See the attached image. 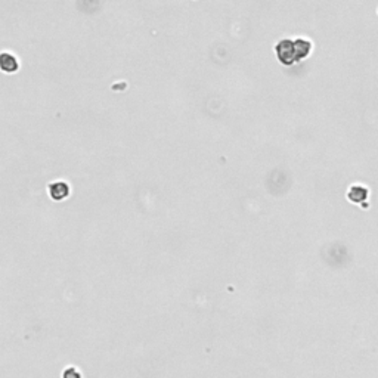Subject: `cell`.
I'll return each instance as SVG.
<instances>
[{"label": "cell", "instance_id": "1", "mask_svg": "<svg viewBox=\"0 0 378 378\" xmlns=\"http://www.w3.org/2000/svg\"><path fill=\"white\" fill-rule=\"evenodd\" d=\"M275 52L278 56V61L284 65H292L297 62V55H295V46L294 40L291 38H282L276 43Z\"/></svg>", "mask_w": 378, "mask_h": 378}, {"label": "cell", "instance_id": "2", "mask_svg": "<svg viewBox=\"0 0 378 378\" xmlns=\"http://www.w3.org/2000/svg\"><path fill=\"white\" fill-rule=\"evenodd\" d=\"M47 189H49V195L53 201H62L71 192L69 186L65 182H52Z\"/></svg>", "mask_w": 378, "mask_h": 378}, {"label": "cell", "instance_id": "3", "mask_svg": "<svg viewBox=\"0 0 378 378\" xmlns=\"http://www.w3.org/2000/svg\"><path fill=\"white\" fill-rule=\"evenodd\" d=\"M0 68H1L6 74H13V72L18 71L19 62H18V59H16L12 53L3 52V53L0 55Z\"/></svg>", "mask_w": 378, "mask_h": 378}, {"label": "cell", "instance_id": "4", "mask_svg": "<svg viewBox=\"0 0 378 378\" xmlns=\"http://www.w3.org/2000/svg\"><path fill=\"white\" fill-rule=\"evenodd\" d=\"M294 46H295L297 61L304 59L310 53V50H312V43L307 38H297V40H294Z\"/></svg>", "mask_w": 378, "mask_h": 378}]
</instances>
